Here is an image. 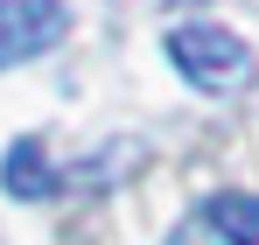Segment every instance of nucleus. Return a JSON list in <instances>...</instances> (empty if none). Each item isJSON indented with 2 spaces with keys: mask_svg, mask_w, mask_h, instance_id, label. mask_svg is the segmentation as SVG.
<instances>
[{
  "mask_svg": "<svg viewBox=\"0 0 259 245\" xmlns=\"http://www.w3.org/2000/svg\"><path fill=\"white\" fill-rule=\"evenodd\" d=\"M168 63L196 84V91H210V98H231V91L252 84V49H245V35H231V28H217V21H182V28H168Z\"/></svg>",
  "mask_w": 259,
  "mask_h": 245,
  "instance_id": "1",
  "label": "nucleus"
},
{
  "mask_svg": "<svg viewBox=\"0 0 259 245\" xmlns=\"http://www.w3.org/2000/svg\"><path fill=\"white\" fill-rule=\"evenodd\" d=\"M63 28H70V7L63 0H0V70L56 49Z\"/></svg>",
  "mask_w": 259,
  "mask_h": 245,
  "instance_id": "2",
  "label": "nucleus"
},
{
  "mask_svg": "<svg viewBox=\"0 0 259 245\" xmlns=\"http://www.w3.org/2000/svg\"><path fill=\"white\" fill-rule=\"evenodd\" d=\"M0 182H7V196H14V203H42L49 189H56V168H49V154H42V140H35V133H21V140L7 147Z\"/></svg>",
  "mask_w": 259,
  "mask_h": 245,
  "instance_id": "3",
  "label": "nucleus"
},
{
  "mask_svg": "<svg viewBox=\"0 0 259 245\" xmlns=\"http://www.w3.org/2000/svg\"><path fill=\"white\" fill-rule=\"evenodd\" d=\"M203 217H210V231L224 245H259V196L252 189H217L203 203Z\"/></svg>",
  "mask_w": 259,
  "mask_h": 245,
  "instance_id": "4",
  "label": "nucleus"
}]
</instances>
